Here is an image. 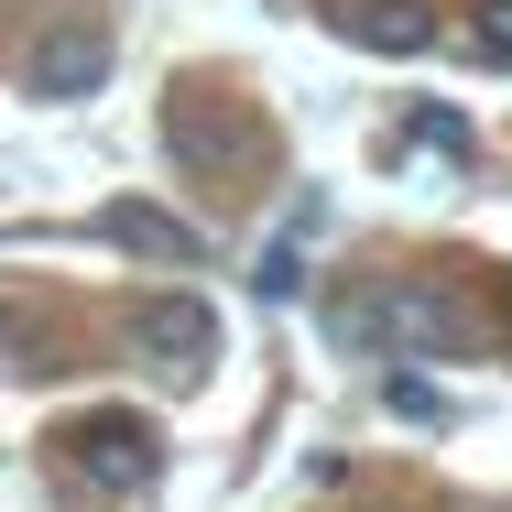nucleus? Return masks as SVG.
<instances>
[{
  "label": "nucleus",
  "mask_w": 512,
  "mask_h": 512,
  "mask_svg": "<svg viewBox=\"0 0 512 512\" xmlns=\"http://www.w3.org/2000/svg\"><path fill=\"white\" fill-rule=\"evenodd\" d=\"M131 360H142V382H164V393H197L207 360H218V306L207 295H142L131 306Z\"/></svg>",
  "instance_id": "f257e3e1"
},
{
  "label": "nucleus",
  "mask_w": 512,
  "mask_h": 512,
  "mask_svg": "<svg viewBox=\"0 0 512 512\" xmlns=\"http://www.w3.org/2000/svg\"><path fill=\"white\" fill-rule=\"evenodd\" d=\"M22 88H33V99H99L109 88V33H88V22H77V33H44V44L22 55Z\"/></svg>",
  "instance_id": "f03ea898"
},
{
  "label": "nucleus",
  "mask_w": 512,
  "mask_h": 512,
  "mask_svg": "<svg viewBox=\"0 0 512 512\" xmlns=\"http://www.w3.org/2000/svg\"><path fill=\"white\" fill-rule=\"evenodd\" d=\"M66 458H77L99 491H142V480H153V436H142V425H120V414H88V425L66 436Z\"/></svg>",
  "instance_id": "7ed1b4c3"
},
{
  "label": "nucleus",
  "mask_w": 512,
  "mask_h": 512,
  "mask_svg": "<svg viewBox=\"0 0 512 512\" xmlns=\"http://www.w3.org/2000/svg\"><path fill=\"white\" fill-rule=\"evenodd\" d=\"M109 251H131V262H164V273H197L207 262V240L197 229H186V218H175V207H109Z\"/></svg>",
  "instance_id": "20e7f679"
},
{
  "label": "nucleus",
  "mask_w": 512,
  "mask_h": 512,
  "mask_svg": "<svg viewBox=\"0 0 512 512\" xmlns=\"http://www.w3.org/2000/svg\"><path fill=\"white\" fill-rule=\"evenodd\" d=\"M349 33H360V44H371V55H436V0H360V11H349Z\"/></svg>",
  "instance_id": "39448f33"
},
{
  "label": "nucleus",
  "mask_w": 512,
  "mask_h": 512,
  "mask_svg": "<svg viewBox=\"0 0 512 512\" xmlns=\"http://www.w3.org/2000/svg\"><path fill=\"white\" fill-rule=\"evenodd\" d=\"M393 338L436 349V360H458V349H480V316L458 306V295H393Z\"/></svg>",
  "instance_id": "423d86ee"
},
{
  "label": "nucleus",
  "mask_w": 512,
  "mask_h": 512,
  "mask_svg": "<svg viewBox=\"0 0 512 512\" xmlns=\"http://www.w3.org/2000/svg\"><path fill=\"white\" fill-rule=\"evenodd\" d=\"M316 218H327V207H316V197H295V207H284V240H273V251H262V273H251V284H262L273 306H284V295H295V273H306V240H316Z\"/></svg>",
  "instance_id": "0eeeda50"
},
{
  "label": "nucleus",
  "mask_w": 512,
  "mask_h": 512,
  "mask_svg": "<svg viewBox=\"0 0 512 512\" xmlns=\"http://www.w3.org/2000/svg\"><path fill=\"white\" fill-rule=\"evenodd\" d=\"M414 142H425L436 164H458V153H469V120H458V109H414Z\"/></svg>",
  "instance_id": "6e6552de"
},
{
  "label": "nucleus",
  "mask_w": 512,
  "mask_h": 512,
  "mask_svg": "<svg viewBox=\"0 0 512 512\" xmlns=\"http://www.w3.org/2000/svg\"><path fill=\"white\" fill-rule=\"evenodd\" d=\"M382 393H393V414H414V425H436V382H425V371H393V382H382Z\"/></svg>",
  "instance_id": "1a4fd4ad"
},
{
  "label": "nucleus",
  "mask_w": 512,
  "mask_h": 512,
  "mask_svg": "<svg viewBox=\"0 0 512 512\" xmlns=\"http://www.w3.org/2000/svg\"><path fill=\"white\" fill-rule=\"evenodd\" d=\"M469 33H480V55H502V66H512V0H480Z\"/></svg>",
  "instance_id": "9d476101"
}]
</instances>
